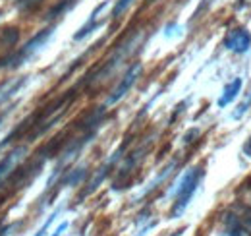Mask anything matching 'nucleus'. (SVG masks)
Masks as SVG:
<instances>
[{
  "mask_svg": "<svg viewBox=\"0 0 251 236\" xmlns=\"http://www.w3.org/2000/svg\"><path fill=\"white\" fill-rule=\"evenodd\" d=\"M199 180H201V171L199 169H191L182 177L178 188H176V200H174V207H172V213H170L172 219L180 217L186 211V207L191 202V198H193V194L199 186Z\"/></svg>",
  "mask_w": 251,
  "mask_h": 236,
  "instance_id": "nucleus-1",
  "label": "nucleus"
},
{
  "mask_svg": "<svg viewBox=\"0 0 251 236\" xmlns=\"http://www.w3.org/2000/svg\"><path fill=\"white\" fill-rule=\"evenodd\" d=\"M52 28H47V30L39 31L35 37H33L29 43H25V47H22V51L18 53V55H14L12 59L4 60L0 66H8V68H18V66H22V64H25L27 60L31 59L33 55H37L45 45H47V41L50 39V35H52Z\"/></svg>",
  "mask_w": 251,
  "mask_h": 236,
  "instance_id": "nucleus-2",
  "label": "nucleus"
},
{
  "mask_svg": "<svg viewBox=\"0 0 251 236\" xmlns=\"http://www.w3.org/2000/svg\"><path fill=\"white\" fill-rule=\"evenodd\" d=\"M25 153H27V148H25V146H18V148L12 149V151L0 161V186L6 182V178L12 177V173L16 171V167L24 161Z\"/></svg>",
  "mask_w": 251,
  "mask_h": 236,
  "instance_id": "nucleus-3",
  "label": "nucleus"
},
{
  "mask_svg": "<svg viewBox=\"0 0 251 236\" xmlns=\"http://www.w3.org/2000/svg\"><path fill=\"white\" fill-rule=\"evenodd\" d=\"M141 70H143V68H141V64H139V62H137V64H133V66H131V68H129V70L126 72V76L122 78V82H120V84L116 86V89L112 91V95L108 97L106 105H114V103H118V101H120V99L124 97L126 93H127V91L131 89V86L135 84V80L139 78Z\"/></svg>",
  "mask_w": 251,
  "mask_h": 236,
  "instance_id": "nucleus-4",
  "label": "nucleus"
},
{
  "mask_svg": "<svg viewBox=\"0 0 251 236\" xmlns=\"http://www.w3.org/2000/svg\"><path fill=\"white\" fill-rule=\"evenodd\" d=\"M224 45H226L228 51L238 53V55H244V53L250 51V47H251V33L248 30H244V28H240V30H232L230 33H228Z\"/></svg>",
  "mask_w": 251,
  "mask_h": 236,
  "instance_id": "nucleus-5",
  "label": "nucleus"
},
{
  "mask_svg": "<svg viewBox=\"0 0 251 236\" xmlns=\"http://www.w3.org/2000/svg\"><path fill=\"white\" fill-rule=\"evenodd\" d=\"M222 236H251V233L242 225V221L236 217V213L230 209L226 213V217L222 219Z\"/></svg>",
  "mask_w": 251,
  "mask_h": 236,
  "instance_id": "nucleus-6",
  "label": "nucleus"
},
{
  "mask_svg": "<svg viewBox=\"0 0 251 236\" xmlns=\"http://www.w3.org/2000/svg\"><path fill=\"white\" fill-rule=\"evenodd\" d=\"M122 151H124V146H122V148L118 149L116 153H112V157H110V159H108V161H106V163H104V165H102V167L99 169V173H97V175H95L93 180L89 182V188L85 190V194H91V192H95V190H97V186H99V184H100V182L104 180V177H106V175L110 173V169L114 167V163H116V161L120 159V155H122Z\"/></svg>",
  "mask_w": 251,
  "mask_h": 236,
  "instance_id": "nucleus-7",
  "label": "nucleus"
},
{
  "mask_svg": "<svg viewBox=\"0 0 251 236\" xmlns=\"http://www.w3.org/2000/svg\"><path fill=\"white\" fill-rule=\"evenodd\" d=\"M240 89H242V80H240V78L232 80V82L224 88V91H222V97L219 99V107H226L228 103H232V101L238 97Z\"/></svg>",
  "mask_w": 251,
  "mask_h": 236,
  "instance_id": "nucleus-8",
  "label": "nucleus"
},
{
  "mask_svg": "<svg viewBox=\"0 0 251 236\" xmlns=\"http://www.w3.org/2000/svg\"><path fill=\"white\" fill-rule=\"evenodd\" d=\"M27 84V78H22V80H16V82H10L4 89H0V105H4L12 95H16L20 89H24V86Z\"/></svg>",
  "mask_w": 251,
  "mask_h": 236,
  "instance_id": "nucleus-9",
  "label": "nucleus"
},
{
  "mask_svg": "<svg viewBox=\"0 0 251 236\" xmlns=\"http://www.w3.org/2000/svg\"><path fill=\"white\" fill-rule=\"evenodd\" d=\"M232 211H234V213H236V217L242 221V225H244V227L251 233V207L238 204V206L232 207Z\"/></svg>",
  "mask_w": 251,
  "mask_h": 236,
  "instance_id": "nucleus-10",
  "label": "nucleus"
},
{
  "mask_svg": "<svg viewBox=\"0 0 251 236\" xmlns=\"http://www.w3.org/2000/svg\"><path fill=\"white\" fill-rule=\"evenodd\" d=\"M85 177V169H75V171H70V175L64 178V186H75L81 182V178Z\"/></svg>",
  "mask_w": 251,
  "mask_h": 236,
  "instance_id": "nucleus-11",
  "label": "nucleus"
},
{
  "mask_svg": "<svg viewBox=\"0 0 251 236\" xmlns=\"http://www.w3.org/2000/svg\"><path fill=\"white\" fill-rule=\"evenodd\" d=\"M2 41H4V45H6V47H12V45L18 41V31L6 30L4 31V35H2Z\"/></svg>",
  "mask_w": 251,
  "mask_h": 236,
  "instance_id": "nucleus-12",
  "label": "nucleus"
},
{
  "mask_svg": "<svg viewBox=\"0 0 251 236\" xmlns=\"http://www.w3.org/2000/svg\"><path fill=\"white\" fill-rule=\"evenodd\" d=\"M41 2H43V0H16L18 8H20V10H24V12H27V10H33V8H37Z\"/></svg>",
  "mask_w": 251,
  "mask_h": 236,
  "instance_id": "nucleus-13",
  "label": "nucleus"
},
{
  "mask_svg": "<svg viewBox=\"0 0 251 236\" xmlns=\"http://www.w3.org/2000/svg\"><path fill=\"white\" fill-rule=\"evenodd\" d=\"M58 213H60V209H56V211H54V213H52V215H50V217L47 219V223H45V225H43V227H41V229H39V231H37V233H35L33 236H45V235H47L49 227H50V225H52V221H54V219L58 217Z\"/></svg>",
  "mask_w": 251,
  "mask_h": 236,
  "instance_id": "nucleus-14",
  "label": "nucleus"
},
{
  "mask_svg": "<svg viewBox=\"0 0 251 236\" xmlns=\"http://www.w3.org/2000/svg\"><path fill=\"white\" fill-rule=\"evenodd\" d=\"M131 2H133V0H118V2H116V6H114V12H112V16H114V18H118V16L124 12L126 8L131 4Z\"/></svg>",
  "mask_w": 251,
  "mask_h": 236,
  "instance_id": "nucleus-15",
  "label": "nucleus"
},
{
  "mask_svg": "<svg viewBox=\"0 0 251 236\" xmlns=\"http://www.w3.org/2000/svg\"><path fill=\"white\" fill-rule=\"evenodd\" d=\"M70 4H72V0H64V2L60 4V6H56L54 10H50V12H49V18H54V16L62 14L64 10H66V6H70Z\"/></svg>",
  "mask_w": 251,
  "mask_h": 236,
  "instance_id": "nucleus-16",
  "label": "nucleus"
},
{
  "mask_svg": "<svg viewBox=\"0 0 251 236\" xmlns=\"http://www.w3.org/2000/svg\"><path fill=\"white\" fill-rule=\"evenodd\" d=\"M250 105H251V93L248 95V101H246V103H242V105L238 107V111L234 113V118H240V117H242V115H244V113L248 111V107H250Z\"/></svg>",
  "mask_w": 251,
  "mask_h": 236,
  "instance_id": "nucleus-17",
  "label": "nucleus"
},
{
  "mask_svg": "<svg viewBox=\"0 0 251 236\" xmlns=\"http://www.w3.org/2000/svg\"><path fill=\"white\" fill-rule=\"evenodd\" d=\"M66 229H68V223H62V225H60V227L54 231V235H52V236H62V233L66 231Z\"/></svg>",
  "mask_w": 251,
  "mask_h": 236,
  "instance_id": "nucleus-18",
  "label": "nucleus"
},
{
  "mask_svg": "<svg viewBox=\"0 0 251 236\" xmlns=\"http://www.w3.org/2000/svg\"><path fill=\"white\" fill-rule=\"evenodd\" d=\"M153 227H155V223H149L145 229H141V231H139V235H137V236H145L147 233H149V231H151V229H153Z\"/></svg>",
  "mask_w": 251,
  "mask_h": 236,
  "instance_id": "nucleus-19",
  "label": "nucleus"
},
{
  "mask_svg": "<svg viewBox=\"0 0 251 236\" xmlns=\"http://www.w3.org/2000/svg\"><path fill=\"white\" fill-rule=\"evenodd\" d=\"M182 233H184V231H178V233H176L174 236H182Z\"/></svg>",
  "mask_w": 251,
  "mask_h": 236,
  "instance_id": "nucleus-20",
  "label": "nucleus"
},
{
  "mask_svg": "<svg viewBox=\"0 0 251 236\" xmlns=\"http://www.w3.org/2000/svg\"><path fill=\"white\" fill-rule=\"evenodd\" d=\"M0 124H2V120H0Z\"/></svg>",
  "mask_w": 251,
  "mask_h": 236,
  "instance_id": "nucleus-21",
  "label": "nucleus"
}]
</instances>
